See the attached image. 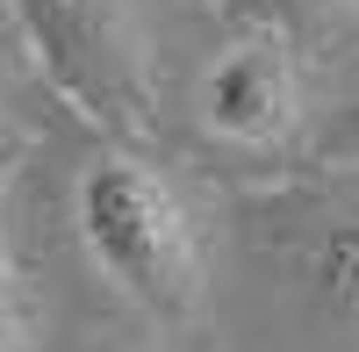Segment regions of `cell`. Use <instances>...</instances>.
Returning a JSON list of instances; mask_svg holds the SVG:
<instances>
[{
	"instance_id": "1",
	"label": "cell",
	"mask_w": 359,
	"mask_h": 352,
	"mask_svg": "<svg viewBox=\"0 0 359 352\" xmlns=\"http://www.w3.org/2000/svg\"><path fill=\"white\" fill-rule=\"evenodd\" d=\"M72 223L94 273L151 324H187L201 309V238L151 158L94 151L72 180Z\"/></svg>"
},
{
	"instance_id": "2",
	"label": "cell",
	"mask_w": 359,
	"mask_h": 352,
	"mask_svg": "<svg viewBox=\"0 0 359 352\" xmlns=\"http://www.w3.org/2000/svg\"><path fill=\"white\" fill-rule=\"evenodd\" d=\"M43 79L86 123L115 137L144 130V72L130 36V0H8Z\"/></svg>"
},
{
	"instance_id": "3",
	"label": "cell",
	"mask_w": 359,
	"mask_h": 352,
	"mask_svg": "<svg viewBox=\"0 0 359 352\" xmlns=\"http://www.w3.org/2000/svg\"><path fill=\"white\" fill-rule=\"evenodd\" d=\"M201 130L237 151H273L302 123V72L280 29H237L201 72Z\"/></svg>"
},
{
	"instance_id": "4",
	"label": "cell",
	"mask_w": 359,
	"mask_h": 352,
	"mask_svg": "<svg viewBox=\"0 0 359 352\" xmlns=\"http://www.w3.org/2000/svg\"><path fill=\"white\" fill-rule=\"evenodd\" d=\"M309 280H316V295L331 302V309L359 316V216L331 223V230L309 245Z\"/></svg>"
},
{
	"instance_id": "5",
	"label": "cell",
	"mask_w": 359,
	"mask_h": 352,
	"mask_svg": "<svg viewBox=\"0 0 359 352\" xmlns=\"http://www.w3.org/2000/svg\"><path fill=\"white\" fill-rule=\"evenodd\" d=\"M316 165H359V94L338 108V123L316 137Z\"/></svg>"
},
{
	"instance_id": "6",
	"label": "cell",
	"mask_w": 359,
	"mask_h": 352,
	"mask_svg": "<svg viewBox=\"0 0 359 352\" xmlns=\"http://www.w3.org/2000/svg\"><path fill=\"white\" fill-rule=\"evenodd\" d=\"M0 352H15V259H8V223H0Z\"/></svg>"
},
{
	"instance_id": "7",
	"label": "cell",
	"mask_w": 359,
	"mask_h": 352,
	"mask_svg": "<svg viewBox=\"0 0 359 352\" xmlns=\"http://www.w3.org/2000/svg\"><path fill=\"white\" fill-rule=\"evenodd\" d=\"M323 8H359V0H323Z\"/></svg>"
}]
</instances>
